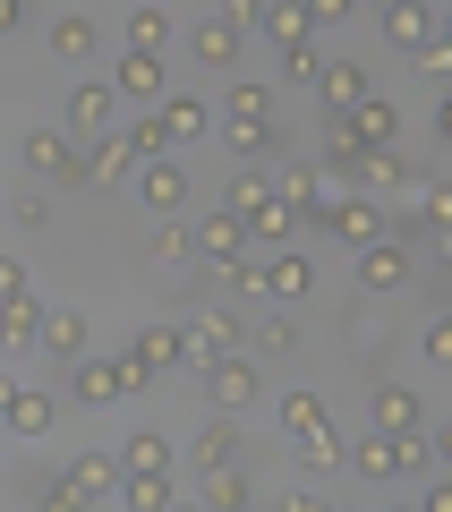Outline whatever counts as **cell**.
Instances as JSON below:
<instances>
[{
	"label": "cell",
	"instance_id": "obj_12",
	"mask_svg": "<svg viewBox=\"0 0 452 512\" xmlns=\"http://www.w3.org/2000/svg\"><path fill=\"white\" fill-rule=\"evenodd\" d=\"M0 427H9V436H26V444H43L60 427V402L52 393H35V384H18V393H9V410H0Z\"/></svg>",
	"mask_w": 452,
	"mask_h": 512
},
{
	"label": "cell",
	"instance_id": "obj_34",
	"mask_svg": "<svg viewBox=\"0 0 452 512\" xmlns=\"http://www.w3.org/2000/svg\"><path fill=\"white\" fill-rule=\"evenodd\" d=\"M265 35H273V52H282V43H316V18H308V0H273Z\"/></svg>",
	"mask_w": 452,
	"mask_h": 512
},
{
	"label": "cell",
	"instance_id": "obj_49",
	"mask_svg": "<svg viewBox=\"0 0 452 512\" xmlns=\"http://www.w3.org/2000/svg\"><path fill=\"white\" fill-rule=\"evenodd\" d=\"M427 461H435V470H452V427H435V444H427Z\"/></svg>",
	"mask_w": 452,
	"mask_h": 512
},
{
	"label": "cell",
	"instance_id": "obj_29",
	"mask_svg": "<svg viewBox=\"0 0 452 512\" xmlns=\"http://www.w3.org/2000/svg\"><path fill=\"white\" fill-rule=\"evenodd\" d=\"M188 461H197V478H205V470H231V461H239V427H231V419L197 427V444H188Z\"/></svg>",
	"mask_w": 452,
	"mask_h": 512
},
{
	"label": "cell",
	"instance_id": "obj_1",
	"mask_svg": "<svg viewBox=\"0 0 452 512\" xmlns=\"http://www.w3.org/2000/svg\"><path fill=\"white\" fill-rule=\"evenodd\" d=\"M308 222H316L325 239H342L350 256H359V248H376V239L393 231V222H384V205L367 197V188H333V180H325V197L308 205Z\"/></svg>",
	"mask_w": 452,
	"mask_h": 512
},
{
	"label": "cell",
	"instance_id": "obj_35",
	"mask_svg": "<svg viewBox=\"0 0 452 512\" xmlns=\"http://www.w3.org/2000/svg\"><path fill=\"white\" fill-rule=\"evenodd\" d=\"M290 461H299V470H342V461H350V444L333 436V427H316V436H299V444H290Z\"/></svg>",
	"mask_w": 452,
	"mask_h": 512
},
{
	"label": "cell",
	"instance_id": "obj_8",
	"mask_svg": "<svg viewBox=\"0 0 452 512\" xmlns=\"http://www.w3.org/2000/svg\"><path fill=\"white\" fill-rule=\"evenodd\" d=\"M350 274H359V291H367V299H393V291H410V248H401V239L384 231L376 248H359V256H350Z\"/></svg>",
	"mask_w": 452,
	"mask_h": 512
},
{
	"label": "cell",
	"instance_id": "obj_2",
	"mask_svg": "<svg viewBox=\"0 0 452 512\" xmlns=\"http://www.w3.org/2000/svg\"><path fill=\"white\" fill-rule=\"evenodd\" d=\"M350 470L393 487V478H418V470H435V461H427V436H376V427H367V436L350 444Z\"/></svg>",
	"mask_w": 452,
	"mask_h": 512
},
{
	"label": "cell",
	"instance_id": "obj_41",
	"mask_svg": "<svg viewBox=\"0 0 452 512\" xmlns=\"http://www.w3.org/2000/svg\"><path fill=\"white\" fill-rule=\"evenodd\" d=\"M418 359H427V367H452V308L418 325Z\"/></svg>",
	"mask_w": 452,
	"mask_h": 512
},
{
	"label": "cell",
	"instance_id": "obj_6",
	"mask_svg": "<svg viewBox=\"0 0 452 512\" xmlns=\"http://www.w3.org/2000/svg\"><path fill=\"white\" fill-rule=\"evenodd\" d=\"M325 137H342V146H393V137H401V103H393V94H367L359 111H333Z\"/></svg>",
	"mask_w": 452,
	"mask_h": 512
},
{
	"label": "cell",
	"instance_id": "obj_9",
	"mask_svg": "<svg viewBox=\"0 0 452 512\" xmlns=\"http://www.w3.org/2000/svg\"><path fill=\"white\" fill-rule=\"evenodd\" d=\"M418 419H427V393H410V384L384 376L376 393H367V427H376V436H418Z\"/></svg>",
	"mask_w": 452,
	"mask_h": 512
},
{
	"label": "cell",
	"instance_id": "obj_28",
	"mask_svg": "<svg viewBox=\"0 0 452 512\" xmlns=\"http://www.w3.org/2000/svg\"><path fill=\"white\" fill-rule=\"evenodd\" d=\"M43 342V308H35V291L26 299H0V350H35Z\"/></svg>",
	"mask_w": 452,
	"mask_h": 512
},
{
	"label": "cell",
	"instance_id": "obj_16",
	"mask_svg": "<svg viewBox=\"0 0 452 512\" xmlns=\"http://www.w3.org/2000/svg\"><path fill=\"white\" fill-rule=\"evenodd\" d=\"M359 188H367V197H418V171L401 163L393 146H367L359 154Z\"/></svg>",
	"mask_w": 452,
	"mask_h": 512
},
{
	"label": "cell",
	"instance_id": "obj_33",
	"mask_svg": "<svg viewBox=\"0 0 452 512\" xmlns=\"http://www.w3.org/2000/svg\"><path fill=\"white\" fill-rule=\"evenodd\" d=\"M316 427H333V410H325V393H282V436L299 444V436H316Z\"/></svg>",
	"mask_w": 452,
	"mask_h": 512
},
{
	"label": "cell",
	"instance_id": "obj_4",
	"mask_svg": "<svg viewBox=\"0 0 452 512\" xmlns=\"http://www.w3.org/2000/svg\"><path fill=\"white\" fill-rule=\"evenodd\" d=\"M120 376H128V393L180 376V325H137V342L120 350Z\"/></svg>",
	"mask_w": 452,
	"mask_h": 512
},
{
	"label": "cell",
	"instance_id": "obj_58",
	"mask_svg": "<svg viewBox=\"0 0 452 512\" xmlns=\"http://www.w3.org/2000/svg\"><path fill=\"white\" fill-rule=\"evenodd\" d=\"M393 512H418V504H393Z\"/></svg>",
	"mask_w": 452,
	"mask_h": 512
},
{
	"label": "cell",
	"instance_id": "obj_20",
	"mask_svg": "<svg viewBox=\"0 0 452 512\" xmlns=\"http://www.w3.org/2000/svg\"><path fill=\"white\" fill-rule=\"evenodd\" d=\"M69 495H77V504L120 495V453H69Z\"/></svg>",
	"mask_w": 452,
	"mask_h": 512
},
{
	"label": "cell",
	"instance_id": "obj_25",
	"mask_svg": "<svg viewBox=\"0 0 452 512\" xmlns=\"http://www.w3.org/2000/svg\"><path fill=\"white\" fill-rule=\"evenodd\" d=\"M222 146L239 163H265V154H282V120H222Z\"/></svg>",
	"mask_w": 452,
	"mask_h": 512
},
{
	"label": "cell",
	"instance_id": "obj_45",
	"mask_svg": "<svg viewBox=\"0 0 452 512\" xmlns=\"http://www.w3.org/2000/svg\"><path fill=\"white\" fill-rule=\"evenodd\" d=\"M256 342H265V350H290V342H299V325H290V316H282V308H273V316H265V325H256Z\"/></svg>",
	"mask_w": 452,
	"mask_h": 512
},
{
	"label": "cell",
	"instance_id": "obj_10",
	"mask_svg": "<svg viewBox=\"0 0 452 512\" xmlns=\"http://www.w3.org/2000/svg\"><path fill=\"white\" fill-rule=\"evenodd\" d=\"M205 393H214V410H248L256 393H265V367L231 350V359H214V367H205Z\"/></svg>",
	"mask_w": 452,
	"mask_h": 512
},
{
	"label": "cell",
	"instance_id": "obj_24",
	"mask_svg": "<svg viewBox=\"0 0 452 512\" xmlns=\"http://www.w3.org/2000/svg\"><path fill=\"white\" fill-rule=\"evenodd\" d=\"M197 495H205V512H256V487H248V470H205L197 478Z\"/></svg>",
	"mask_w": 452,
	"mask_h": 512
},
{
	"label": "cell",
	"instance_id": "obj_37",
	"mask_svg": "<svg viewBox=\"0 0 452 512\" xmlns=\"http://www.w3.org/2000/svg\"><path fill=\"white\" fill-rule=\"evenodd\" d=\"M120 470H171V444L154 436V427H137V436L120 444Z\"/></svg>",
	"mask_w": 452,
	"mask_h": 512
},
{
	"label": "cell",
	"instance_id": "obj_43",
	"mask_svg": "<svg viewBox=\"0 0 452 512\" xmlns=\"http://www.w3.org/2000/svg\"><path fill=\"white\" fill-rule=\"evenodd\" d=\"M410 60H418V69H427V77H435V86H452V43H444V35H435V43H418Z\"/></svg>",
	"mask_w": 452,
	"mask_h": 512
},
{
	"label": "cell",
	"instance_id": "obj_50",
	"mask_svg": "<svg viewBox=\"0 0 452 512\" xmlns=\"http://www.w3.org/2000/svg\"><path fill=\"white\" fill-rule=\"evenodd\" d=\"M43 512H86V504H77L69 487H43Z\"/></svg>",
	"mask_w": 452,
	"mask_h": 512
},
{
	"label": "cell",
	"instance_id": "obj_42",
	"mask_svg": "<svg viewBox=\"0 0 452 512\" xmlns=\"http://www.w3.org/2000/svg\"><path fill=\"white\" fill-rule=\"evenodd\" d=\"M316 69H325L316 43H282V77H290V86H316Z\"/></svg>",
	"mask_w": 452,
	"mask_h": 512
},
{
	"label": "cell",
	"instance_id": "obj_7",
	"mask_svg": "<svg viewBox=\"0 0 452 512\" xmlns=\"http://www.w3.org/2000/svg\"><path fill=\"white\" fill-rule=\"evenodd\" d=\"M188 197H197V180H188L171 154H154V163H137V205L154 222H171V214H188Z\"/></svg>",
	"mask_w": 452,
	"mask_h": 512
},
{
	"label": "cell",
	"instance_id": "obj_57",
	"mask_svg": "<svg viewBox=\"0 0 452 512\" xmlns=\"http://www.w3.org/2000/svg\"><path fill=\"white\" fill-rule=\"evenodd\" d=\"M145 9H171V0H145Z\"/></svg>",
	"mask_w": 452,
	"mask_h": 512
},
{
	"label": "cell",
	"instance_id": "obj_44",
	"mask_svg": "<svg viewBox=\"0 0 452 512\" xmlns=\"http://www.w3.org/2000/svg\"><path fill=\"white\" fill-rule=\"evenodd\" d=\"M222 18L248 35V26H265V18H273V0H222Z\"/></svg>",
	"mask_w": 452,
	"mask_h": 512
},
{
	"label": "cell",
	"instance_id": "obj_18",
	"mask_svg": "<svg viewBox=\"0 0 452 512\" xmlns=\"http://www.w3.org/2000/svg\"><path fill=\"white\" fill-rule=\"evenodd\" d=\"M111 94H128V103H163V52H120V69H111Z\"/></svg>",
	"mask_w": 452,
	"mask_h": 512
},
{
	"label": "cell",
	"instance_id": "obj_21",
	"mask_svg": "<svg viewBox=\"0 0 452 512\" xmlns=\"http://www.w3.org/2000/svg\"><path fill=\"white\" fill-rule=\"evenodd\" d=\"M197 256H205V265H222V256H248V222H239L231 205H214V214L197 222Z\"/></svg>",
	"mask_w": 452,
	"mask_h": 512
},
{
	"label": "cell",
	"instance_id": "obj_14",
	"mask_svg": "<svg viewBox=\"0 0 452 512\" xmlns=\"http://www.w3.org/2000/svg\"><path fill=\"white\" fill-rule=\"evenodd\" d=\"M128 180H137V146H128L120 128H103L94 154H86V188H128Z\"/></svg>",
	"mask_w": 452,
	"mask_h": 512
},
{
	"label": "cell",
	"instance_id": "obj_38",
	"mask_svg": "<svg viewBox=\"0 0 452 512\" xmlns=\"http://www.w3.org/2000/svg\"><path fill=\"white\" fill-rule=\"evenodd\" d=\"M222 120H273V86L239 77V86H231V103H222Z\"/></svg>",
	"mask_w": 452,
	"mask_h": 512
},
{
	"label": "cell",
	"instance_id": "obj_19",
	"mask_svg": "<svg viewBox=\"0 0 452 512\" xmlns=\"http://www.w3.org/2000/svg\"><path fill=\"white\" fill-rule=\"evenodd\" d=\"M128 393V376H120V359H77L69 367V402H86V410H103V402H120Z\"/></svg>",
	"mask_w": 452,
	"mask_h": 512
},
{
	"label": "cell",
	"instance_id": "obj_31",
	"mask_svg": "<svg viewBox=\"0 0 452 512\" xmlns=\"http://www.w3.org/2000/svg\"><path fill=\"white\" fill-rule=\"evenodd\" d=\"M273 197L299 205V222H308V205L325 197V171H316V163H282V171H273Z\"/></svg>",
	"mask_w": 452,
	"mask_h": 512
},
{
	"label": "cell",
	"instance_id": "obj_32",
	"mask_svg": "<svg viewBox=\"0 0 452 512\" xmlns=\"http://www.w3.org/2000/svg\"><path fill=\"white\" fill-rule=\"evenodd\" d=\"M265 197H273V180H265V163H239L231 180H222V205H231L239 222H248V214H256V205H265Z\"/></svg>",
	"mask_w": 452,
	"mask_h": 512
},
{
	"label": "cell",
	"instance_id": "obj_39",
	"mask_svg": "<svg viewBox=\"0 0 452 512\" xmlns=\"http://www.w3.org/2000/svg\"><path fill=\"white\" fill-rule=\"evenodd\" d=\"M163 43H171V18L137 0V18H128V52H163Z\"/></svg>",
	"mask_w": 452,
	"mask_h": 512
},
{
	"label": "cell",
	"instance_id": "obj_11",
	"mask_svg": "<svg viewBox=\"0 0 452 512\" xmlns=\"http://www.w3.org/2000/svg\"><path fill=\"white\" fill-rule=\"evenodd\" d=\"M316 94H325V111H359L376 86H367V69H359L350 52H325V69H316Z\"/></svg>",
	"mask_w": 452,
	"mask_h": 512
},
{
	"label": "cell",
	"instance_id": "obj_26",
	"mask_svg": "<svg viewBox=\"0 0 452 512\" xmlns=\"http://www.w3.org/2000/svg\"><path fill=\"white\" fill-rule=\"evenodd\" d=\"M120 504L128 512H171L180 495H171V470H120Z\"/></svg>",
	"mask_w": 452,
	"mask_h": 512
},
{
	"label": "cell",
	"instance_id": "obj_30",
	"mask_svg": "<svg viewBox=\"0 0 452 512\" xmlns=\"http://www.w3.org/2000/svg\"><path fill=\"white\" fill-rule=\"evenodd\" d=\"M94 43H103V35H94V18H52L43 52H52V60H69V69H77V60H94Z\"/></svg>",
	"mask_w": 452,
	"mask_h": 512
},
{
	"label": "cell",
	"instance_id": "obj_17",
	"mask_svg": "<svg viewBox=\"0 0 452 512\" xmlns=\"http://www.w3.org/2000/svg\"><path fill=\"white\" fill-rule=\"evenodd\" d=\"M111 111H120V94H111L103 77H86V86H69V137H103V128H120Z\"/></svg>",
	"mask_w": 452,
	"mask_h": 512
},
{
	"label": "cell",
	"instance_id": "obj_54",
	"mask_svg": "<svg viewBox=\"0 0 452 512\" xmlns=\"http://www.w3.org/2000/svg\"><path fill=\"white\" fill-rule=\"evenodd\" d=\"M9 393H18V376H9V367H0V410H9Z\"/></svg>",
	"mask_w": 452,
	"mask_h": 512
},
{
	"label": "cell",
	"instance_id": "obj_55",
	"mask_svg": "<svg viewBox=\"0 0 452 512\" xmlns=\"http://www.w3.org/2000/svg\"><path fill=\"white\" fill-rule=\"evenodd\" d=\"M435 35H444V43H452V0H444V18H435Z\"/></svg>",
	"mask_w": 452,
	"mask_h": 512
},
{
	"label": "cell",
	"instance_id": "obj_40",
	"mask_svg": "<svg viewBox=\"0 0 452 512\" xmlns=\"http://www.w3.org/2000/svg\"><path fill=\"white\" fill-rule=\"evenodd\" d=\"M120 137L137 146V163H154V154H171V137H163V120H154V111H137V120H120Z\"/></svg>",
	"mask_w": 452,
	"mask_h": 512
},
{
	"label": "cell",
	"instance_id": "obj_51",
	"mask_svg": "<svg viewBox=\"0 0 452 512\" xmlns=\"http://www.w3.org/2000/svg\"><path fill=\"white\" fill-rule=\"evenodd\" d=\"M418 512H452V478H435V487H427V504H418Z\"/></svg>",
	"mask_w": 452,
	"mask_h": 512
},
{
	"label": "cell",
	"instance_id": "obj_36",
	"mask_svg": "<svg viewBox=\"0 0 452 512\" xmlns=\"http://www.w3.org/2000/svg\"><path fill=\"white\" fill-rule=\"evenodd\" d=\"M214 274H222V291H231V299H265V256H222Z\"/></svg>",
	"mask_w": 452,
	"mask_h": 512
},
{
	"label": "cell",
	"instance_id": "obj_27",
	"mask_svg": "<svg viewBox=\"0 0 452 512\" xmlns=\"http://www.w3.org/2000/svg\"><path fill=\"white\" fill-rule=\"evenodd\" d=\"M316 291V265H308V256H265V299H282V308H290V299H308Z\"/></svg>",
	"mask_w": 452,
	"mask_h": 512
},
{
	"label": "cell",
	"instance_id": "obj_3",
	"mask_svg": "<svg viewBox=\"0 0 452 512\" xmlns=\"http://www.w3.org/2000/svg\"><path fill=\"white\" fill-rule=\"evenodd\" d=\"M239 350V308H197L180 325V376H205L214 359H231Z\"/></svg>",
	"mask_w": 452,
	"mask_h": 512
},
{
	"label": "cell",
	"instance_id": "obj_13",
	"mask_svg": "<svg viewBox=\"0 0 452 512\" xmlns=\"http://www.w3.org/2000/svg\"><path fill=\"white\" fill-rule=\"evenodd\" d=\"M154 120H163L171 146H197L205 128H222V111H214V103H197V94H163V103H154Z\"/></svg>",
	"mask_w": 452,
	"mask_h": 512
},
{
	"label": "cell",
	"instance_id": "obj_53",
	"mask_svg": "<svg viewBox=\"0 0 452 512\" xmlns=\"http://www.w3.org/2000/svg\"><path fill=\"white\" fill-rule=\"evenodd\" d=\"M435 137L452 146V86H444V103H435Z\"/></svg>",
	"mask_w": 452,
	"mask_h": 512
},
{
	"label": "cell",
	"instance_id": "obj_47",
	"mask_svg": "<svg viewBox=\"0 0 452 512\" xmlns=\"http://www.w3.org/2000/svg\"><path fill=\"white\" fill-rule=\"evenodd\" d=\"M350 9H359V0H308V18H316V26H342Z\"/></svg>",
	"mask_w": 452,
	"mask_h": 512
},
{
	"label": "cell",
	"instance_id": "obj_23",
	"mask_svg": "<svg viewBox=\"0 0 452 512\" xmlns=\"http://www.w3.org/2000/svg\"><path fill=\"white\" fill-rule=\"evenodd\" d=\"M145 256L163 265V274H180V265H197V222H154V239H145Z\"/></svg>",
	"mask_w": 452,
	"mask_h": 512
},
{
	"label": "cell",
	"instance_id": "obj_56",
	"mask_svg": "<svg viewBox=\"0 0 452 512\" xmlns=\"http://www.w3.org/2000/svg\"><path fill=\"white\" fill-rule=\"evenodd\" d=\"M171 512H205V495H188V504H171Z\"/></svg>",
	"mask_w": 452,
	"mask_h": 512
},
{
	"label": "cell",
	"instance_id": "obj_46",
	"mask_svg": "<svg viewBox=\"0 0 452 512\" xmlns=\"http://www.w3.org/2000/svg\"><path fill=\"white\" fill-rule=\"evenodd\" d=\"M0 299H26V265L18 256H0Z\"/></svg>",
	"mask_w": 452,
	"mask_h": 512
},
{
	"label": "cell",
	"instance_id": "obj_48",
	"mask_svg": "<svg viewBox=\"0 0 452 512\" xmlns=\"http://www.w3.org/2000/svg\"><path fill=\"white\" fill-rule=\"evenodd\" d=\"M273 512H325V495H316V487H290V495H282Z\"/></svg>",
	"mask_w": 452,
	"mask_h": 512
},
{
	"label": "cell",
	"instance_id": "obj_15",
	"mask_svg": "<svg viewBox=\"0 0 452 512\" xmlns=\"http://www.w3.org/2000/svg\"><path fill=\"white\" fill-rule=\"evenodd\" d=\"M86 342H94V325H86V316H77V308H43V359H60V367H77V359H86Z\"/></svg>",
	"mask_w": 452,
	"mask_h": 512
},
{
	"label": "cell",
	"instance_id": "obj_22",
	"mask_svg": "<svg viewBox=\"0 0 452 512\" xmlns=\"http://www.w3.org/2000/svg\"><path fill=\"white\" fill-rule=\"evenodd\" d=\"M188 52H197L205 69H231V60H239V26L214 9V18H197V26H188Z\"/></svg>",
	"mask_w": 452,
	"mask_h": 512
},
{
	"label": "cell",
	"instance_id": "obj_52",
	"mask_svg": "<svg viewBox=\"0 0 452 512\" xmlns=\"http://www.w3.org/2000/svg\"><path fill=\"white\" fill-rule=\"evenodd\" d=\"M26 26V0H0V35H18Z\"/></svg>",
	"mask_w": 452,
	"mask_h": 512
},
{
	"label": "cell",
	"instance_id": "obj_5",
	"mask_svg": "<svg viewBox=\"0 0 452 512\" xmlns=\"http://www.w3.org/2000/svg\"><path fill=\"white\" fill-rule=\"evenodd\" d=\"M18 154H26V171H35V180H52V188H86V154H77V137H60V128H26Z\"/></svg>",
	"mask_w": 452,
	"mask_h": 512
}]
</instances>
